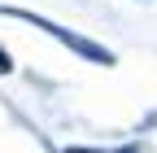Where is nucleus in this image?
I'll use <instances>...</instances> for the list:
<instances>
[{
    "mask_svg": "<svg viewBox=\"0 0 157 153\" xmlns=\"http://www.w3.org/2000/svg\"><path fill=\"white\" fill-rule=\"evenodd\" d=\"M66 153H109V149H87V144H74V149H66ZM118 153H135V149H118Z\"/></svg>",
    "mask_w": 157,
    "mask_h": 153,
    "instance_id": "1",
    "label": "nucleus"
},
{
    "mask_svg": "<svg viewBox=\"0 0 157 153\" xmlns=\"http://www.w3.org/2000/svg\"><path fill=\"white\" fill-rule=\"evenodd\" d=\"M9 66H13V61H9V53L0 48V74H9Z\"/></svg>",
    "mask_w": 157,
    "mask_h": 153,
    "instance_id": "2",
    "label": "nucleus"
}]
</instances>
